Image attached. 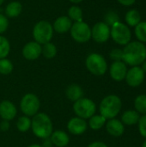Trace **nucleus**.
I'll use <instances>...</instances> for the list:
<instances>
[{"mask_svg": "<svg viewBox=\"0 0 146 147\" xmlns=\"http://www.w3.org/2000/svg\"><path fill=\"white\" fill-rule=\"evenodd\" d=\"M9 127H10V125H9V121H2L1 122H0V130L2 131V132H6V131H8L9 129Z\"/></svg>", "mask_w": 146, "mask_h": 147, "instance_id": "obj_35", "label": "nucleus"}, {"mask_svg": "<svg viewBox=\"0 0 146 147\" xmlns=\"http://www.w3.org/2000/svg\"><path fill=\"white\" fill-rule=\"evenodd\" d=\"M13 64L9 59H0V74L2 75H9L13 71Z\"/></svg>", "mask_w": 146, "mask_h": 147, "instance_id": "obj_30", "label": "nucleus"}, {"mask_svg": "<svg viewBox=\"0 0 146 147\" xmlns=\"http://www.w3.org/2000/svg\"><path fill=\"white\" fill-rule=\"evenodd\" d=\"M68 16H69L68 17L71 21H75L76 22L83 21V11L81 8H79L78 6L76 5L71 6L68 10Z\"/></svg>", "mask_w": 146, "mask_h": 147, "instance_id": "obj_28", "label": "nucleus"}, {"mask_svg": "<svg viewBox=\"0 0 146 147\" xmlns=\"http://www.w3.org/2000/svg\"><path fill=\"white\" fill-rule=\"evenodd\" d=\"M73 111L76 116L83 120H87L96 115V105L91 99L82 97L73 103Z\"/></svg>", "mask_w": 146, "mask_h": 147, "instance_id": "obj_5", "label": "nucleus"}, {"mask_svg": "<svg viewBox=\"0 0 146 147\" xmlns=\"http://www.w3.org/2000/svg\"><path fill=\"white\" fill-rule=\"evenodd\" d=\"M127 70V66L123 61H114L109 68V74L113 80L121 82L125 80Z\"/></svg>", "mask_w": 146, "mask_h": 147, "instance_id": "obj_13", "label": "nucleus"}, {"mask_svg": "<svg viewBox=\"0 0 146 147\" xmlns=\"http://www.w3.org/2000/svg\"><path fill=\"white\" fill-rule=\"evenodd\" d=\"M17 114V109L13 102L8 100H3L0 102V117L3 121H10L15 119Z\"/></svg>", "mask_w": 146, "mask_h": 147, "instance_id": "obj_14", "label": "nucleus"}, {"mask_svg": "<svg viewBox=\"0 0 146 147\" xmlns=\"http://www.w3.org/2000/svg\"><path fill=\"white\" fill-rule=\"evenodd\" d=\"M125 20L126 25L129 27H136L141 21V15L140 12L135 9H130L126 12L125 16Z\"/></svg>", "mask_w": 146, "mask_h": 147, "instance_id": "obj_21", "label": "nucleus"}, {"mask_svg": "<svg viewBox=\"0 0 146 147\" xmlns=\"http://www.w3.org/2000/svg\"><path fill=\"white\" fill-rule=\"evenodd\" d=\"M134 32L139 41L146 43V22H140L135 27Z\"/></svg>", "mask_w": 146, "mask_h": 147, "instance_id": "obj_27", "label": "nucleus"}, {"mask_svg": "<svg viewBox=\"0 0 146 147\" xmlns=\"http://www.w3.org/2000/svg\"><path fill=\"white\" fill-rule=\"evenodd\" d=\"M121 108V99L116 95H108L102 100L99 105V111L100 115L107 120H110L115 118L119 115Z\"/></svg>", "mask_w": 146, "mask_h": 147, "instance_id": "obj_3", "label": "nucleus"}, {"mask_svg": "<svg viewBox=\"0 0 146 147\" xmlns=\"http://www.w3.org/2000/svg\"><path fill=\"white\" fill-rule=\"evenodd\" d=\"M86 68L95 76H102L107 72L108 63L105 58L96 53H90L85 60Z\"/></svg>", "mask_w": 146, "mask_h": 147, "instance_id": "obj_4", "label": "nucleus"}, {"mask_svg": "<svg viewBox=\"0 0 146 147\" xmlns=\"http://www.w3.org/2000/svg\"><path fill=\"white\" fill-rule=\"evenodd\" d=\"M142 147H146V139H145V140L144 141L143 145H142Z\"/></svg>", "mask_w": 146, "mask_h": 147, "instance_id": "obj_42", "label": "nucleus"}, {"mask_svg": "<svg viewBox=\"0 0 146 147\" xmlns=\"http://www.w3.org/2000/svg\"><path fill=\"white\" fill-rule=\"evenodd\" d=\"M134 108L139 115H146V95H139L135 98Z\"/></svg>", "mask_w": 146, "mask_h": 147, "instance_id": "obj_24", "label": "nucleus"}, {"mask_svg": "<svg viewBox=\"0 0 146 147\" xmlns=\"http://www.w3.org/2000/svg\"><path fill=\"white\" fill-rule=\"evenodd\" d=\"M28 147H42L40 145H38V144H33V145H30Z\"/></svg>", "mask_w": 146, "mask_h": 147, "instance_id": "obj_40", "label": "nucleus"}, {"mask_svg": "<svg viewBox=\"0 0 146 147\" xmlns=\"http://www.w3.org/2000/svg\"><path fill=\"white\" fill-rule=\"evenodd\" d=\"M120 22V17L118 16V14L114 11H109L106 14L105 16V23L107 25H108L109 27L114 25V23Z\"/></svg>", "mask_w": 146, "mask_h": 147, "instance_id": "obj_31", "label": "nucleus"}, {"mask_svg": "<svg viewBox=\"0 0 146 147\" xmlns=\"http://www.w3.org/2000/svg\"><path fill=\"white\" fill-rule=\"evenodd\" d=\"M9 26V21L7 17L2 14H0V34L5 32Z\"/></svg>", "mask_w": 146, "mask_h": 147, "instance_id": "obj_34", "label": "nucleus"}, {"mask_svg": "<svg viewBox=\"0 0 146 147\" xmlns=\"http://www.w3.org/2000/svg\"><path fill=\"white\" fill-rule=\"evenodd\" d=\"M83 94H84V92H83V90L82 89V87L76 84L69 85L65 90L66 97L73 102H75L77 100L83 97Z\"/></svg>", "mask_w": 146, "mask_h": 147, "instance_id": "obj_19", "label": "nucleus"}, {"mask_svg": "<svg viewBox=\"0 0 146 147\" xmlns=\"http://www.w3.org/2000/svg\"><path fill=\"white\" fill-rule=\"evenodd\" d=\"M71 3H80V2H82L83 0H70Z\"/></svg>", "mask_w": 146, "mask_h": 147, "instance_id": "obj_41", "label": "nucleus"}, {"mask_svg": "<svg viewBox=\"0 0 146 147\" xmlns=\"http://www.w3.org/2000/svg\"><path fill=\"white\" fill-rule=\"evenodd\" d=\"M41 53L46 59H52L57 54V47L53 43L47 42L41 47Z\"/></svg>", "mask_w": 146, "mask_h": 147, "instance_id": "obj_25", "label": "nucleus"}, {"mask_svg": "<svg viewBox=\"0 0 146 147\" xmlns=\"http://www.w3.org/2000/svg\"><path fill=\"white\" fill-rule=\"evenodd\" d=\"M10 51V44L5 37L0 35V59H5Z\"/></svg>", "mask_w": 146, "mask_h": 147, "instance_id": "obj_29", "label": "nucleus"}, {"mask_svg": "<svg viewBox=\"0 0 146 147\" xmlns=\"http://www.w3.org/2000/svg\"><path fill=\"white\" fill-rule=\"evenodd\" d=\"M41 54V46L36 41L27 43L22 48V55L28 60L37 59Z\"/></svg>", "mask_w": 146, "mask_h": 147, "instance_id": "obj_15", "label": "nucleus"}, {"mask_svg": "<svg viewBox=\"0 0 146 147\" xmlns=\"http://www.w3.org/2000/svg\"><path fill=\"white\" fill-rule=\"evenodd\" d=\"M71 37L79 43L88 42L91 38V28L84 22H77L71 28Z\"/></svg>", "mask_w": 146, "mask_h": 147, "instance_id": "obj_9", "label": "nucleus"}, {"mask_svg": "<svg viewBox=\"0 0 146 147\" xmlns=\"http://www.w3.org/2000/svg\"><path fill=\"white\" fill-rule=\"evenodd\" d=\"M41 146L42 147H52L53 146V144H52V140H51L50 137H49V138H46V139H44V140H43V142H42V145H41Z\"/></svg>", "mask_w": 146, "mask_h": 147, "instance_id": "obj_38", "label": "nucleus"}, {"mask_svg": "<svg viewBox=\"0 0 146 147\" xmlns=\"http://www.w3.org/2000/svg\"><path fill=\"white\" fill-rule=\"evenodd\" d=\"M88 128V123L85 120L77 116L72 117L67 123V129L70 134L73 135H82Z\"/></svg>", "mask_w": 146, "mask_h": 147, "instance_id": "obj_12", "label": "nucleus"}, {"mask_svg": "<svg viewBox=\"0 0 146 147\" xmlns=\"http://www.w3.org/2000/svg\"><path fill=\"white\" fill-rule=\"evenodd\" d=\"M140 115L136 110H126L121 116V122L126 126H133L138 124Z\"/></svg>", "mask_w": 146, "mask_h": 147, "instance_id": "obj_20", "label": "nucleus"}, {"mask_svg": "<svg viewBox=\"0 0 146 147\" xmlns=\"http://www.w3.org/2000/svg\"><path fill=\"white\" fill-rule=\"evenodd\" d=\"M107 132L114 137H120L125 132V125L118 119H110L106 122Z\"/></svg>", "mask_w": 146, "mask_h": 147, "instance_id": "obj_16", "label": "nucleus"}, {"mask_svg": "<svg viewBox=\"0 0 146 147\" xmlns=\"http://www.w3.org/2000/svg\"><path fill=\"white\" fill-rule=\"evenodd\" d=\"M118 3H120L121 5L124 6H132L135 3L136 0H117Z\"/></svg>", "mask_w": 146, "mask_h": 147, "instance_id": "obj_36", "label": "nucleus"}, {"mask_svg": "<svg viewBox=\"0 0 146 147\" xmlns=\"http://www.w3.org/2000/svg\"><path fill=\"white\" fill-rule=\"evenodd\" d=\"M145 78V73L141 68V66H132L127 70L125 80L126 84L133 88L140 86Z\"/></svg>", "mask_w": 146, "mask_h": 147, "instance_id": "obj_10", "label": "nucleus"}, {"mask_svg": "<svg viewBox=\"0 0 146 147\" xmlns=\"http://www.w3.org/2000/svg\"><path fill=\"white\" fill-rule=\"evenodd\" d=\"M91 37L97 43H104L110 38V27L104 22H97L91 28Z\"/></svg>", "mask_w": 146, "mask_h": 147, "instance_id": "obj_11", "label": "nucleus"}, {"mask_svg": "<svg viewBox=\"0 0 146 147\" xmlns=\"http://www.w3.org/2000/svg\"><path fill=\"white\" fill-rule=\"evenodd\" d=\"M16 128L21 133L28 132L31 128V119L26 115L19 117L16 121Z\"/></svg>", "mask_w": 146, "mask_h": 147, "instance_id": "obj_26", "label": "nucleus"}, {"mask_svg": "<svg viewBox=\"0 0 146 147\" xmlns=\"http://www.w3.org/2000/svg\"><path fill=\"white\" fill-rule=\"evenodd\" d=\"M50 139L53 146L57 147H65L70 143V137L67 133L62 130H57L52 132Z\"/></svg>", "mask_w": 146, "mask_h": 147, "instance_id": "obj_17", "label": "nucleus"}, {"mask_svg": "<svg viewBox=\"0 0 146 147\" xmlns=\"http://www.w3.org/2000/svg\"><path fill=\"white\" fill-rule=\"evenodd\" d=\"M40 108V101L39 97L33 93L24 95L20 102V109L23 115L28 117H33L39 113Z\"/></svg>", "mask_w": 146, "mask_h": 147, "instance_id": "obj_8", "label": "nucleus"}, {"mask_svg": "<svg viewBox=\"0 0 146 147\" xmlns=\"http://www.w3.org/2000/svg\"><path fill=\"white\" fill-rule=\"evenodd\" d=\"M110 36L115 43L120 46H126L131 41L132 33L126 24L118 22L111 26Z\"/></svg>", "mask_w": 146, "mask_h": 147, "instance_id": "obj_6", "label": "nucleus"}, {"mask_svg": "<svg viewBox=\"0 0 146 147\" xmlns=\"http://www.w3.org/2000/svg\"><path fill=\"white\" fill-rule=\"evenodd\" d=\"M31 129L33 134L39 139H46L53 132L51 118L46 113H37L31 119Z\"/></svg>", "mask_w": 146, "mask_h": 147, "instance_id": "obj_2", "label": "nucleus"}, {"mask_svg": "<svg viewBox=\"0 0 146 147\" xmlns=\"http://www.w3.org/2000/svg\"><path fill=\"white\" fill-rule=\"evenodd\" d=\"M22 10V5L20 2L15 1L9 3L5 9V13L9 17H16L18 16Z\"/></svg>", "mask_w": 146, "mask_h": 147, "instance_id": "obj_23", "label": "nucleus"}, {"mask_svg": "<svg viewBox=\"0 0 146 147\" xmlns=\"http://www.w3.org/2000/svg\"><path fill=\"white\" fill-rule=\"evenodd\" d=\"M138 124H139V131L140 135L146 139V115L140 116Z\"/></svg>", "mask_w": 146, "mask_h": 147, "instance_id": "obj_32", "label": "nucleus"}, {"mask_svg": "<svg viewBox=\"0 0 146 147\" xmlns=\"http://www.w3.org/2000/svg\"><path fill=\"white\" fill-rule=\"evenodd\" d=\"M142 65V66H141V68L143 69V71H145V73H146V59L141 64Z\"/></svg>", "mask_w": 146, "mask_h": 147, "instance_id": "obj_39", "label": "nucleus"}, {"mask_svg": "<svg viewBox=\"0 0 146 147\" xmlns=\"http://www.w3.org/2000/svg\"><path fill=\"white\" fill-rule=\"evenodd\" d=\"M123 52L120 48H114L110 53V58L114 61H122Z\"/></svg>", "mask_w": 146, "mask_h": 147, "instance_id": "obj_33", "label": "nucleus"}, {"mask_svg": "<svg viewBox=\"0 0 146 147\" xmlns=\"http://www.w3.org/2000/svg\"><path fill=\"white\" fill-rule=\"evenodd\" d=\"M53 34V28L50 22L40 21L37 22L33 29V36L34 40L39 44H46L50 42Z\"/></svg>", "mask_w": 146, "mask_h": 147, "instance_id": "obj_7", "label": "nucleus"}, {"mask_svg": "<svg viewBox=\"0 0 146 147\" xmlns=\"http://www.w3.org/2000/svg\"><path fill=\"white\" fill-rule=\"evenodd\" d=\"M107 122V119L102 115H94L89 119V127L92 130H100L102 128Z\"/></svg>", "mask_w": 146, "mask_h": 147, "instance_id": "obj_22", "label": "nucleus"}, {"mask_svg": "<svg viewBox=\"0 0 146 147\" xmlns=\"http://www.w3.org/2000/svg\"><path fill=\"white\" fill-rule=\"evenodd\" d=\"M88 147H108V146L102 141H95L89 144Z\"/></svg>", "mask_w": 146, "mask_h": 147, "instance_id": "obj_37", "label": "nucleus"}, {"mask_svg": "<svg viewBox=\"0 0 146 147\" xmlns=\"http://www.w3.org/2000/svg\"><path fill=\"white\" fill-rule=\"evenodd\" d=\"M122 52V61L130 66H139L146 59V46L139 40L130 41Z\"/></svg>", "mask_w": 146, "mask_h": 147, "instance_id": "obj_1", "label": "nucleus"}, {"mask_svg": "<svg viewBox=\"0 0 146 147\" xmlns=\"http://www.w3.org/2000/svg\"><path fill=\"white\" fill-rule=\"evenodd\" d=\"M71 26H72L71 20L68 16H63L57 18V20L53 23L52 28L57 33L64 34V33L68 32L71 29Z\"/></svg>", "mask_w": 146, "mask_h": 147, "instance_id": "obj_18", "label": "nucleus"}, {"mask_svg": "<svg viewBox=\"0 0 146 147\" xmlns=\"http://www.w3.org/2000/svg\"><path fill=\"white\" fill-rule=\"evenodd\" d=\"M3 1H4V0H0V5L3 3Z\"/></svg>", "mask_w": 146, "mask_h": 147, "instance_id": "obj_43", "label": "nucleus"}]
</instances>
